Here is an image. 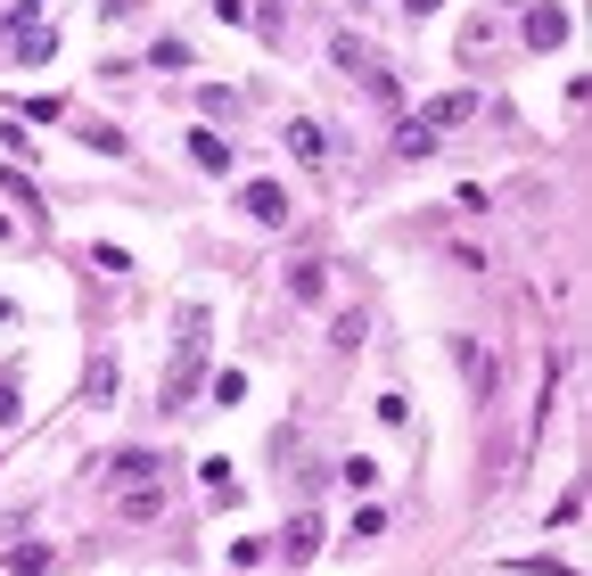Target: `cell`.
<instances>
[{
    "mask_svg": "<svg viewBox=\"0 0 592 576\" xmlns=\"http://www.w3.org/2000/svg\"><path fill=\"white\" fill-rule=\"evenodd\" d=\"M329 346H346V354L363 346V313H337V322H329Z\"/></svg>",
    "mask_w": 592,
    "mask_h": 576,
    "instance_id": "cell-19",
    "label": "cell"
},
{
    "mask_svg": "<svg viewBox=\"0 0 592 576\" xmlns=\"http://www.w3.org/2000/svg\"><path fill=\"white\" fill-rule=\"evenodd\" d=\"M288 148H296V165H322V157H329V133H322L313 116H296V124H288Z\"/></svg>",
    "mask_w": 592,
    "mask_h": 576,
    "instance_id": "cell-11",
    "label": "cell"
},
{
    "mask_svg": "<svg viewBox=\"0 0 592 576\" xmlns=\"http://www.w3.org/2000/svg\"><path fill=\"white\" fill-rule=\"evenodd\" d=\"M9 576H50V544H9Z\"/></svg>",
    "mask_w": 592,
    "mask_h": 576,
    "instance_id": "cell-16",
    "label": "cell"
},
{
    "mask_svg": "<svg viewBox=\"0 0 592 576\" xmlns=\"http://www.w3.org/2000/svg\"><path fill=\"white\" fill-rule=\"evenodd\" d=\"M0 41H9V50L26 58V67H50V50H58V33L41 26V17H33V0H26V9H9V17H0Z\"/></svg>",
    "mask_w": 592,
    "mask_h": 576,
    "instance_id": "cell-2",
    "label": "cell"
},
{
    "mask_svg": "<svg viewBox=\"0 0 592 576\" xmlns=\"http://www.w3.org/2000/svg\"><path fill=\"white\" fill-rule=\"evenodd\" d=\"M337 478H346L354 495H371V486H378V461H371V453H354V461H337Z\"/></svg>",
    "mask_w": 592,
    "mask_h": 576,
    "instance_id": "cell-17",
    "label": "cell"
},
{
    "mask_svg": "<svg viewBox=\"0 0 592 576\" xmlns=\"http://www.w3.org/2000/svg\"><path fill=\"white\" fill-rule=\"evenodd\" d=\"M313 551H322V519H313V510H296L288 536H280V560H288V568H305Z\"/></svg>",
    "mask_w": 592,
    "mask_h": 576,
    "instance_id": "cell-8",
    "label": "cell"
},
{
    "mask_svg": "<svg viewBox=\"0 0 592 576\" xmlns=\"http://www.w3.org/2000/svg\"><path fill=\"white\" fill-rule=\"evenodd\" d=\"M116 510L124 519H165V478H116Z\"/></svg>",
    "mask_w": 592,
    "mask_h": 576,
    "instance_id": "cell-4",
    "label": "cell"
},
{
    "mask_svg": "<svg viewBox=\"0 0 592 576\" xmlns=\"http://www.w3.org/2000/svg\"><path fill=\"white\" fill-rule=\"evenodd\" d=\"M247 396V371H215V403H239Z\"/></svg>",
    "mask_w": 592,
    "mask_h": 576,
    "instance_id": "cell-22",
    "label": "cell"
},
{
    "mask_svg": "<svg viewBox=\"0 0 592 576\" xmlns=\"http://www.w3.org/2000/svg\"><path fill=\"white\" fill-rule=\"evenodd\" d=\"M206 330H215V313L198 305V296H189V305L174 313V379H165V403H181L198 396V371H206Z\"/></svg>",
    "mask_w": 592,
    "mask_h": 576,
    "instance_id": "cell-1",
    "label": "cell"
},
{
    "mask_svg": "<svg viewBox=\"0 0 592 576\" xmlns=\"http://www.w3.org/2000/svg\"><path fill=\"white\" fill-rule=\"evenodd\" d=\"M157 469H165L157 453H116V469H108V478H157Z\"/></svg>",
    "mask_w": 592,
    "mask_h": 576,
    "instance_id": "cell-18",
    "label": "cell"
},
{
    "mask_svg": "<svg viewBox=\"0 0 592 576\" xmlns=\"http://www.w3.org/2000/svg\"><path fill=\"white\" fill-rule=\"evenodd\" d=\"M82 140H91V148H99V157H124V148H132V140H124V133H116V124H91V133H82Z\"/></svg>",
    "mask_w": 592,
    "mask_h": 576,
    "instance_id": "cell-21",
    "label": "cell"
},
{
    "mask_svg": "<svg viewBox=\"0 0 592 576\" xmlns=\"http://www.w3.org/2000/svg\"><path fill=\"white\" fill-rule=\"evenodd\" d=\"M329 58H337V67H346V75H363V82H371L378 99H395V75H387V58H378V50H371L363 33H337V41H329Z\"/></svg>",
    "mask_w": 592,
    "mask_h": 576,
    "instance_id": "cell-3",
    "label": "cell"
},
{
    "mask_svg": "<svg viewBox=\"0 0 592 576\" xmlns=\"http://www.w3.org/2000/svg\"><path fill=\"white\" fill-rule=\"evenodd\" d=\"M288 296H296V305H322V296H329V264H322V255L288 264Z\"/></svg>",
    "mask_w": 592,
    "mask_h": 576,
    "instance_id": "cell-10",
    "label": "cell"
},
{
    "mask_svg": "<svg viewBox=\"0 0 592 576\" xmlns=\"http://www.w3.org/2000/svg\"><path fill=\"white\" fill-rule=\"evenodd\" d=\"M436 148H444V140H436L428 124L412 116V124H404V140H395V157H404V165H420V157H436Z\"/></svg>",
    "mask_w": 592,
    "mask_h": 576,
    "instance_id": "cell-15",
    "label": "cell"
},
{
    "mask_svg": "<svg viewBox=\"0 0 592 576\" xmlns=\"http://www.w3.org/2000/svg\"><path fill=\"white\" fill-rule=\"evenodd\" d=\"M17 412H26V396H17V379H0V429H9Z\"/></svg>",
    "mask_w": 592,
    "mask_h": 576,
    "instance_id": "cell-23",
    "label": "cell"
},
{
    "mask_svg": "<svg viewBox=\"0 0 592 576\" xmlns=\"http://www.w3.org/2000/svg\"><path fill=\"white\" fill-rule=\"evenodd\" d=\"M198 486H206V495H215L223 510L239 502V478H230V461H223V453H215V461H198Z\"/></svg>",
    "mask_w": 592,
    "mask_h": 576,
    "instance_id": "cell-13",
    "label": "cell"
},
{
    "mask_svg": "<svg viewBox=\"0 0 592 576\" xmlns=\"http://www.w3.org/2000/svg\"><path fill=\"white\" fill-rule=\"evenodd\" d=\"M371 536H387V510H378V502L354 510V544H371Z\"/></svg>",
    "mask_w": 592,
    "mask_h": 576,
    "instance_id": "cell-20",
    "label": "cell"
},
{
    "mask_svg": "<svg viewBox=\"0 0 592 576\" xmlns=\"http://www.w3.org/2000/svg\"><path fill=\"white\" fill-rule=\"evenodd\" d=\"M428 9H444V0H404V17H428Z\"/></svg>",
    "mask_w": 592,
    "mask_h": 576,
    "instance_id": "cell-24",
    "label": "cell"
},
{
    "mask_svg": "<svg viewBox=\"0 0 592 576\" xmlns=\"http://www.w3.org/2000/svg\"><path fill=\"white\" fill-rule=\"evenodd\" d=\"M239 206H247V223H264V231H280V223H288V189H280V182H247V189H239Z\"/></svg>",
    "mask_w": 592,
    "mask_h": 576,
    "instance_id": "cell-6",
    "label": "cell"
},
{
    "mask_svg": "<svg viewBox=\"0 0 592 576\" xmlns=\"http://www.w3.org/2000/svg\"><path fill=\"white\" fill-rule=\"evenodd\" d=\"M82 396H91V403H116V354H91V371H82Z\"/></svg>",
    "mask_w": 592,
    "mask_h": 576,
    "instance_id": "cell-14",
    "label": "cell"
},
{
    "mask_svg": "<svg viewBox=\"0 0 592 576\" xmlns=\"http://www.w3.org/2000/svg\"><path fill=\"white\" fill-rule=\"evenodd\" d=\"M568 26H576V17H568L560 0H535V9H526V50H560Z\"/></svg>",
    "mask_w": 592,
    "mask_h": 576,
    "instance_id": "cell-5",
    "label": "cell"
},
{
    "mask_svg": "<svg viewBox=\"0 0 592 576\" xmlns=\"http://www.w3.org/2000/svg\"><path fill=\"white\" fill-rule=\"evenodd\" d=\"M189 165H198V174H230V165H239V148H230L215 124H198V133H189Z\"/></svg>",
    "mask_w": 592,
    "mask_h": 576,
    "instance_id": "cell-7",
    "label": "cell"
},
{
    "mask_svg": "<svg viewBox=\"0 0 592 576\" xmlns=\"http://www.w3.org/2000/svg\"><path fill=\"white\" fill-rule=\"evenodd\" d=\"M453 362L470 371V388H477V396H494V354H477L470 338H453Z\"/></svg>",
    "mask_w": 592,
    "mask_h": 576,
    "instance_id": "cell-12",
    "label": "cell"
},
{
    "mask_svg": "<svg viewBox=\"0 0 592 576\" xmlns=\"http://www.w3.org/2000/svg\"><path fill=\"white\" fill-rule=\"evenodd\" d=\"M477 116V91H444V99H428V108H420V124H428V133H453V124H470Z\"/></svg>",
    "mask_w": 592,
    "mask_h": 576,
    "instance_id": "cell-9",
    "label": "cell"
}]
</instances>
